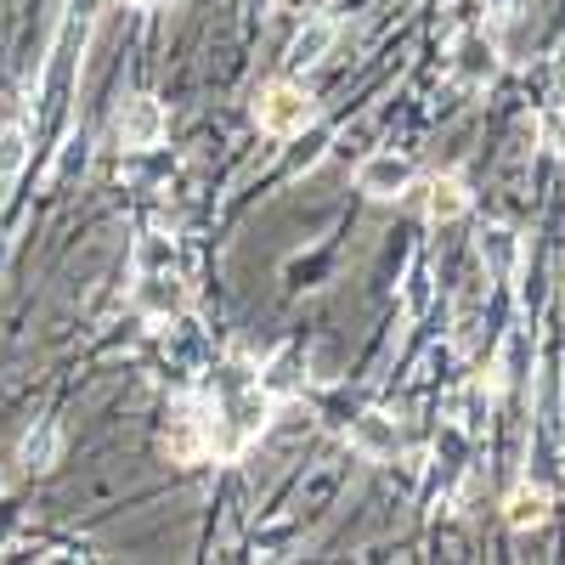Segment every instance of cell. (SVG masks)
I'll use <instances>...</instances> for the list:
<instances>
[{"label":"cell","mask_w":565,"mask_h":565,"mask_svg":"<svg viewBox=\"0 0 565 565\" xmlns=\"http://www.w3.org/2000/svg\"><path fill=\"white\" fill-rule=\"evenodd\" d=\"M255 125H260L266 136H277V141H289V136L311 130V125H317L311 90L295 85V79H271V85H260V97H255Z\"/></svg>","instance_id":"6da1fadb"},{"label":"cell","mask_w":565,"mask_h":565,"mask_svg":"<svg viewBox=\"0 0 565 565\" xmlns=\"http://www.w3.org/2000/svg\"><path fill=\"white\" fill-rule=\"evenodd\" d=\"M164 452H170L175 463H199V458H210V402H204V396L175 402L170 430H164Z\"/></svg>","instance_id":"7a4b0ae2"},{"label":"cell","mask_w":565,"mask_h":565,"mask_svg":"<svg viewBox=\"0 0 565 565\" xmlns=\"http://www.w3.org/2000/svg\"><path fill=\"white\" fill-rule=\"evenodd\" d=\"M114 136H119V148L125 153H153L159 141L170 136V114L159 97H130L114 119Z\"/></svg>","instance_id":"3957f363"},{"label":"cell","mask_w":565,"mask_h":565,"mask_svg":"<svg viewBox=\"0 0 565 565\" xmlns=\"http://www.w3.org/2000/svg\"><path fill=\"white\" fill-rule=\"evenodd\" d=\"M413 186V164H407V153H391V148H380V153H362V164H356V193H367L373 204H391V199H402Z\"/></svg>","instance_id":"277c9868"},{"label":"cell","mask_w":565,"mask_h":565,"mask_svg":"<svg viewBox=\"0 0 565 565\" xmlns=\"http://www.w3.org/2000/svg\"><path fill=\"white\" fill-rule=\"evenodd\" d=\"M130 300H136V311H148L153 322H170V317L186 311V282H181V271H141Z\"/></svg>","instance_id":"5b68a950"},{"label":"cell","mask_w":565,"mask_h":565,"mask_svg":"<svg viewBox=\"0 0 565 565\" xmlns=\"http://www.w3.org/2000/svg\"><path fill=\"white\" fill-rule=\"evenodd\" d=\"M351 452L367 463H391L402 452V424L391 413H356L351 418Z\"/></svg>","instance_id":"8992f818"},{"label":"cell","mask_w":565,"mask_h":565,"mask_svg":"<svg viewBox=\"0 0 565 565\" xmlns=\"http://www.w3.org/2000/svg\"><path fill=\"white\" fill-rule=\"evenodd\" d=\"M424 215H430V226H452L469 215V181L463 175H430V186H424Z\"/></svg>","instance_id":"52a82bcc"},{"label":"cell","mask_w":565,"mask_h":565,"mask_svg":"<svg viewBox=\"0 0 565 565\" xmlns=\"http://www.w3.org/2000/svg\"><path fill=\"white\" fill-rule=\"evenodd\" d=\"M498 74V40L492 34H463L452 45V79L463 85H487Z\"/></svg>","instance_id":"ba28073f"},{"label":"cell","mask_w":565,"mask_h":565,"mask_svg":"<svg viewBox=\"0 0 565 565\" xmlns=\"http://www.w3.org/2000/svg\"><path fill=\"white\" fill-rule=\"evenodd\" d=\"M334 40H340V23H334V18H311V23L295 34V45H289V68H295V74L317 68L328 52H334Z\"/></svg>","instance_id":"9c48e42d"},{"label":"cell","mask_w":565,"mask_h":565,"mask_svg":"<svg viewBox=\"0 0 565 565\" xmlns=\"http://www.w3.org/2000/svg\"><path fill=\"white\" fill-rule=\"evenodd\" d=\"M476 249H481V260H487L492 277H509L514 266H521V232H514V226H481Z\"/></svg>","instance_id":"30bf717a"},{"label":"cell","mask_w":565,"mask_h":565,"mask_svg":"<svg viewBox=\"0 0 565 565\" xmlns=\"http://www.w3.org/2000/svg\"><path fill=\"white\" fill-rule=\"evenodd\" d=\"M18 458H23V469H29V476H45V469H52V463L63 458V430H57V424H52V418H40V424H34V430L23 436V447H18Z\"/></svg>","instance_id":"8fae6325"},{"label":"cell","mask_w":565,"mask_h":565,"mask_svg":"<svg viewBox=\"0 0 565 565\" xmlns=\"http://www.w3.org/2000/svg\"><path fill=\"white\" fill-rule=\"evenodd\" d=\"M141 271H181L175 238H164V232H141L136 249H130V277H141Z\"/></svg>","instance_id":"7c38bea8"},{"label":"cell","mask_w":565,"mask_h":565,"mask_svg":"<svg viewBox=\"0 0 565 565\" xmlns=\"http://www.w3.org/2000/svg\"><path fill=\"white\" fill-rule=\"evenodd\" d=\"M503 521L514 526V532H532V526H543L548 521V492L543 487H514L509 498H503Z\"/></svg>","instance_id":"4fadbf2b"},{"label":"cell","mask_w":565,"mask_h":565,"mask_svg":"<svg viewBox=\"0 0 565 565\" xmlns=\"http://www.w3.org/2000/svg\"><path fill=\"white\" fill-rule=\"evenodd\" d=\"M260 385H266V396H277V402H289V396H300L306 391V373H300V351H277L266 367H260Z\"/></svg>","instance_id":"5bb4252c"},{"label":"cell","mask_w":565,"mask_h":565,"mask_svg":"<svg viewBox=\"0 0 565 565\" xmlns=\"http://www.w3.org/2000/svg\"><path fill=\"white\" fill-rule=\"evenodd\" d=\"M402 306H407V317H424V306H430V266H413L407 271V289H402Z\"/></svg>","instance_id":"9a60e30c"},{"label":"cell","mask_w":565,"mask_h":565,"mask_svg":"<svg viewBox=\"0 0 565 565\" xmlns=\"http://www.w3.org/2000/svg\"><path fill=\"white\" fill-rule=\"evenodd\" d=\"M537 141H543L554 159H565V103H554V108L537 119Z\"/></svg>","instance_id":"2e32d148"},{"label":"cell","mask_w":565,"mask_h":565,"mask_svg":"<svg viewBox=\"0 0 565 565\" xmlns=\"http://www.w3.org/2000/svg\"><path fill=\"white\" fill-rule=\"evenodd\" d=\"M18 164H23V130H7L0 136V181H12Z\"/></svg>","instance_id":"e0dca14e"},{"label":"cell","mask_w":565,"mask_h":565,"mask_svg":"<svg viewBox=\"0 0 565 565\" xmlns=\"http://www.w3.org/2000/svg\"><path fill=\"white\" fill-rule=\"evenodd\" d=\"M548 90H554V103H565V52L554 57V74H548Z\"/></svg>","instance_id":"ac0fdd59"},{"label":"cell","mask_w":565,"mask_h":565,"mask_svg":"<svg viewBox=\"0 0 565 565\" xmlns=\"http://www.w3.org/2000/svg\"><path fill=\"white\" fill-rule=\"evenodd\" d=\"M125 7H141V12H148V7H170V0H125Z\"/></svg>","instance_id":"d6986e66"},{"label":"cell","mask_w":565,"mask_h":565,"mask_svg":"<svg viewBox=\"0 0 565 565\" xmlns=\"http://www.w3.org/2000/svg\"><path fill=\"white\" fill-rule=\"evenodd\" d=\"M0 492H7V469H0Z\"/></svg>","instance_id":"ffe728a7"}]
</instances>
